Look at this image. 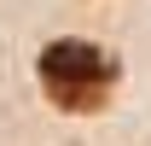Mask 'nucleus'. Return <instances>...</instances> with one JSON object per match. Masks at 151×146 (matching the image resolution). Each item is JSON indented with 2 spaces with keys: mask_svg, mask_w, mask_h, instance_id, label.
Listing matches in <instances>:
<instances>
[{
  "mask_svg": "<svg viewBox=\"0 0 151 146\" xmlns=\"http://www.w3.org/2000/svg\"><path fill=\"white\" fill-rule=\"evenodd\" d=\"M41 88L64 111H99L116 88V58L93 41H52L41 53Z\"/></svg>",
  "mask_w": 151,
  "mask_h": 146,
  "instance_id": "f257e3e1",
  "label": "nucleus"
}]
</instances>
